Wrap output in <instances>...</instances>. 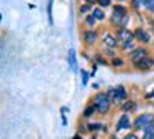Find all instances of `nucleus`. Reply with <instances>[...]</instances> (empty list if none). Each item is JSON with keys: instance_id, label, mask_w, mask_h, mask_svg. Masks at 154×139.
I'll list each match as a JSON object with an SVG mask.
<instances>
[{"instance_id": "c756f323", "label": "nucleus", "mask_w": 154, "mask_h": 139, "mask_svg": "<svg viewBox=\"0 0 154 139\" xmlns=\"http://www.w3.org/2000/svg\"><path fill=\"white\" fill-rule=\"evenodd\" d=\"M123 139H139V137H137V136H136L134 133H130V134H126V136H125Z\"/></svg>"}, {"instance_id": "e433bc0d", "label": "nucleus", "mask_w": 154, "mask_h": 139, "mask_svg": "<svg viewBox=\"0 0 154 139\" xmlns=\"http://www.w3.org/2000/svg\"><path fill=\"white\" fill-rule=\"evenodd\" d=\"M152 105H154V104H152Z\"/></svg>"}, {"instance_id": "f257e3e1", "label": "nucleus", "mask_w": 154, "mask_h": 139, "mask_svg": "<svg viewBox=\"0 0 154 139\" xmlns=\"http://www.w3.org/2000/svg\"><path fill=\"white\" fill-rule=\"evenodd\" d=\"M130 22V14H128V8L125 5H114L112 6V14L109 17V23L114 28H122L126 27Z\"/></svg>"}, {"instance_id": "72a5a7b5", "label": "nucleus", "mask_w": 154, "mask_h": 139, "mask_svg": "<svg viewBox=\"0 0 154 139\" xmlns=\"http://www.w3.org/2000/svg\"><path fill=\"white\" fill-rule=\"evenodd\" d=\"M111 139H119V137H117V136H112V137H111Z\"/></svg>"}, {"instance_id": "ddd939ff", "label": "nucleus", "mask_w": 154, "mask_h": 139, "mask_svg": "<svg viewBox=\"0 0 154 139\" xmlns=\"http://www.w3.org/2000/svg\"><path fill=\"white\" fill-rule=\"evenodd\" d=\"M68 65L72 71H77V57H75V51L72 48H69V51H68Z\"/></svg>"}, {"instance_id": "c9c22d12", "label": "nucleus", "mask_w": 154, "mask_h": 139, "mask_svg": "<svg viewBox=\"0 0 154 139\" xmlns=\"http://www.w3.org/2000/svg\"><path fill=\"white\" fill-rule=\"evenodd\" d=\"M117 2H123V0H117Z\"/></svg>"}, {"instance_id": "f8f14e48", "label": "nucleus", "mask_w": 154, "mask_h": 139, "mask_svg": "<svg viewBox=\"0 0 154 139\" xmlns=\"http://www.w3.org/2000/svg\"><path fill=\"white\" fill-rule=\"evenodd\" d=\"M136 108H137V104L134 102V100H131V99H130V100L126 99L125 102L120 105V110H122L123 113H131V111H134Z\"/></svg>"}, {"instance_id": "c85d7f7f", "label": "nucleus", "mask_w": 154, "mask_h": 139, "mask_svg": "<svg viewBox=\"0 0 154 139\" xmlns=\"http://www.w3.org/2000/svg\"><path fill=\"white\" fill-rule=\"evenodd\" d=\"M85 131H89L88 127H85V125H80V127H79V133L82 134V133H85Z\"/></svg>"}, {"instance_id": "bb28decb", "label": "nucleus", "mask_w": 154, "mask_h": 139, "mask_svg": "<svg viewBox=\"0 0 154 139\" xmlns=\"http://www.w3.org/2000/svg\"><path fill=\"white\" fill-rule=\"evenodd\" d=\"M111 5H112V0H99V2H97V6L103 8V9L109 8Z\"/></svg>"}, {"instance_id": "393cba45", "label": "nucleus", "mask_w": 154, "mask_h": 139, "mask_svg": "<svg viewBox=\"0 0 154 139\" xmlns=\"http://www.w3.org/2000/svg\"><path fill=\"white\" fill-rule=\"evenodd\" d=\"M130 5L134 11H139L140 6H143V0H130Z\"/></svg>"}, {"instance_id": "0eeeda50", "label": "nucleus", "mask_w": 154, "mask_h": 139, "mask_svg": "<svg viewBox=\"0 0 154 139\" xmlns=\"http://www.w3.org/2000/svg\"><path fill=\"white\" fill-rule=\"evenodd\" d=\"M134 37H136V42H140L142 45H149L151 40H152V36L148 30L139 27L134 30Z\"/></svg>"}, {"instance_id": "f03ea898", "label": "nucleus", "mask_w": 154, "mask_h": 139, "mask_svg": "<svg viewBox=\"0 0 154 139\" xmlns=\"http://www.w3.org/2000/svg\"><path fill=\"white\" fill-rule=\"evenodd\" d=\"M93 104H94L97 113H100V115H106V113H109L111 105H112V102H111V99L108 97L106 91H105V93H103V91L96 93V94L93 96Z\"/></svg>"}, {"instance_id": "473e14b6", "label": "nucleus", "mask_w": 154, "mask_h": 139, "mask_svg": "<svg viewBox=\"0 0 154 139\" xmlns=\"http://www.w3.org/2000/svg\"><path fill=\"white\" fill-rule=\"evenodd\" d=\"M72 139H82V134H75Z\"/></svg>"}, {"instance_id": "4c0bfd02", "label": "nucleus", "mask_w": 154, "mask_h": 139, "mask_svg": "<svg viewBox=\"0 0 154 139\" xmlns=\"http://www.w3.org/2000/svg\"><path fill=\"white\" fill-rule=\"evenodd\" d=\"M142 139H143V137H142Z\"/></svg>"}, {"instance_id": "7c9ffc66", "label": "nucleus", "mask_w": 154, "mask_h": 139, "mask_svg": "<svg viewBox=\"0 0 154 139\" xmlns=\"http://www.w3.org/2000/svg\"><path fill=\"white\" fill-rule=\"evenodd\" d=\"M145 97H146V99H152V97H154V88H152V90H151L149 93H146V94H145Z\"/></svg>"}, {"instance_id": "a878e982", "label": "nucleus", "mask_w": 154, "mask_h": 139, "mask_svg": "<svg viewBox=\"0 0 154 139\" xmlns=\"http://www.w3.org/2000/svg\"><path fill=\"white\" fill-rule=\"evenodd\" d=\"M80 76H82V84L86 85L88 81H89V77H91V73H88L86 70H80Z\"/></svg>"}, {"instance_id": "4468645a", "label": "nucleus", "mask_w": 154, "mask_h": 139, "mask_svg": "<svg viewBox=\"0 0 154 139\" xmlns=\"http://www.w3.org/2000/svg\"><path fill=\"white\" fill-rule=\"evenodd\" d=\"M91 14L97 19V22H103V20L106 19V14H105L103 8H100V6H94L93 11H91Z\"/></svg>"}, {"instance_id": "6e6552de", "label": "nucleus", "mask_w": 154, "mask_h": 139, "mask_svg": "<svg viewBox=\"0 0 154 139\" xmlns=\"http://www.w3.org/2000/svg\"><path fill=\"white\" fill-rule=\"evenodd\" d=\"M149 124H154V116L152 115H142V116H137L136 121L133 122V128L134 130H143L146 125Z\"/></svg>"}, {"instance_id": "cd10ccee", "label": "nucleus", "mask_w": 154, "mask_h": 139, "mask_svg": "<svg viewBox=\"0 0 154 139\" xmlns=\"http://www.w3.org/2000/svg\"><path fill=\"white\" fill-rule=\"evenodd\" d=\"M103 53L109 57V59H112V57H116L117 56V53H116V49H111V48H105L103 46Z\"/></svg>"}, {"instance_id": "2eb2a0df", "label": "nucleus", "mask_w": 154, "mask_h": 139, "mask_svg": "<svg viewBox=\"0 0 154 139\" xmlns=\"http://www.w3.org/2000/svg\"><path fill=\"white\" fill-rule=\"evenodd\" d=\"M109 65H111L112 68H116V70H119V68H123V67H125V60H123L122 57H119V56H116V57H112V59L109 60Z\"/></svg>"}, {"instance_id": "20e7f679", "label": "nucleus", "mask_w": 154, "mask_h": 139, "mask_svg": "<svg viewBox=\"0 0 154 139\" xmlns=\"http://www.w3.org/2000/svg\"><path fill=\"white\" fill-rule=\"evenodd\" d=\"M99 40H100V34H99L97 30L89 28V30L82 31V42H83L85 46H94Z\"/></svg>"}, {"instance_id": "412c9836", "label": "nucleus", "mask_w": 154, "mask_h": 139, "mask_svg": "<svg viewBox=\"0 0 154 139\" xmlns=\"http://www.w3.org/2000/svg\"><path fill=\"white\" fill-rule=\"evenodd\" d=\"M86 127H88V130H89V131L96 133V131H99V130H103L105 125H103V124H99V122H94V124H88Z\"/></svg>"}, {"instance_id": "9d476101", "label": "nucleus", "mask_w": 154, "mask_h": 139, "mask_svg": "<svg viewBox=\"0 0 154 139\" xmlns=\"http://www.w3.org/2000/svg\"><path fill=\"white\" fill-rule=\"evenodd\" d=\"M137 71H149L154 68V59L151 56H146L145 59H142L140 62H137V64L133 65Z\"/></svg>"}, {"instance_id": "39448f33", "label": "nucleus", "mask_w": 154, "mask_h": 139, "mask_svg": "<svg viewBox=\"0 0 154 139\" xmlns=\"http://www.w3.org/2000/svg\"><path fill=\"white\" fill-rule=\"evenodd\" d=\"M146 56H149V51L145 46H136L134 49H131V51L128 53V59H130V62L133 65L137 64V62H140L142 59H145Z\"/></svg>"}, {"instance_id": "9b49d317", "label": "nucleus", "mask_w": 154, "mask_h": 139, "mask_svg": "<svg viewBox=\"0 0 154 139\" xmlns=\"http://www.w3.org/2000/svg\"><path fill=\"white\" fill-rule=\"evenodd\" d=\"M130 128H133V122L130 119V115H128V113H123V115L119 118V121H117L116 130L120 131V130H130Z\"/></svg>"}, {"instance_id": "7ed1b4c3", "label": "nucleus", "mask_w": 154, "mask_h": 139, "mask_svg": "<svg viewBox=\"0 0 154 139\" xmlns=\"http://www.w3.org/2000/svg\"><path fill=\"white\" fill-rule=\"evenodd\" d=\"M106 94L111 99L112 105H117V104L122 105L125 100L128 99V90H126V87H123V85H116V87L108 88Z\"/></svg>"}, {"instance_id": "1a4fd4ad", "label": "nucleus", "mask_w": 154, "mask_h": 139, "mask_svg": "<svg viewBox=\"0 0 154 139\" xmlns=\"http://www.w3.org/2000/svg\"><path fill=\"white\" fill-rule=\"evenodd\" d=\"M102 45L105 48H111V49H116L120 46V42L117 40L116 34H111V33H105L102 36Z\"/></svg>"}, {"instance_id": "f704fd0d", "label": "nucleus", "mask_w": 154, "mask_h": 139, "mask_svg": "<svg viewBox=\"0 0 154 139\" xmlns=\"http://www.w3.org/2000/svg\"><path fill=\"white\" fill-rule=\"evenodd\" d=\"M91 139H97V137H96V136H93V137H91Z\"/></svg>"}, {"instance_id": "b1692460", "label": "nucleus", "mask_w": 154, "mask_h": 139, "mask_svg": "<svg viewBox=\"0 0 154 139\" xmlns=\"http://www.w3.org/2000/svg\"><path fill=\"white\" fill-rule=\"evenodd\" d=\"M53 3H54V0H48V20H49V25L54 23V20H53Z\"/></svg>"}, {"instance_id": "a211bd4d", "label": "nucleus", "mask_w": 154, "mask_h": 139, "mask_svg": "<svg viewBox=\"0 0 154 139\" xmlns=\"http://www.w3.org/2000/svg\"><path fill=\"white\" fill-rule=\"evenodd\" d=\"M93 62H96L97 65H103V67H106L109 64V62L103 57V54H102V53H96L94 57H93Z\"/></svg>"}, {"instance_id": "aec40b11", "label": "nucleus", "mask_w": 154, "mask_h": 139, "mask_svg": "<svg viewBox=\"0 0 154 139\" xmlns=\"http://www.w3.org/2000/svg\"><path fill=\"white\" fill-rule=\"evenodd\" d=\"M93 5H89V3H83V5H80L79 6V16H85V14H88V12H91L93 11Z\"/></svg>"}, {"instance_id": "2f4dec72", "label": "nucleus", "mask_w": 154, "mask_h": 139, "mask_svg": "<svg viewBox=\"0 0 154 139\" xmlns=\"http://www.w3.org/2000/svg\"><path fill=\"white\" fill-rule=\"evenodd\" d=\"M85 3H89V5H97V2L99 0H83Z\"/></svg>"}, {"instance_id": "5701e85b", "label": "nucleus", "mask_w": 154, "mask_h": 139, "mask_svg": "<svg viewBox=\"0 0 154 139\" xmlns=\"http://www.w3.org/2000/svg\"><path fill=\"white\" fill-rule=\"evenodd\" d=\"M143 8L151 12V14H154V0H143Z\"/></svg>"}, {"instance_id": "423d86ee", "label": "nucleus", "mask_w": 154, "mask_h": 139, "mask_svg": "<svg viewBox=\"0 0 154 139\" xmlns=\"http://www.w3.org/2000/svg\"><path fill=\"white\" fill-rule=\"evenodd\" d=\"M116 37H117V40L120 42V45H122L123 42L136 40V37H134V31H131L130 28H126V27L116 28Z\"/></svg>"}, {"instance_id": "6ab92c4d", "label": "nucleus", "mask_w": 154, "mask_h": 139, "mask_svg": "<svg viewBox=\"0 0 154 139\" xmlns=\"http://www.w3.org/2000/svg\"><path fill=\"white\" fill-rule=\"evenodd\" d=\"M83 22H85V25H86L88 28H94V25L97 23V19H96V17H94L93 14H86V16H85V20H83Z\"/></svg>"}, {"instance_id": "f3484780", "label": "nucleus", "mask_w": 154, "mask_h": 139, "mask_svg": "<svg viewBox=\"0 0 154 139\" xmlns=\"http://www.w3.org/2000/svg\"><path fill=\"white\" fill-rule=\"evenodd\" d=\"M142 131H143V139H154V124L146 125Z\"/></svg>"}, {"instance_id": "4be33fe9", "label": "nucleus", "mask_w": 154, "mask_h": 139, "mask_svg": "<svg viewBox=\"0 0 154 139\" xmlns=\"http://www.w3.org/2000/svg\"><path fill=\"white\" fill-rule=\"evenodd\" d=\"M120 48L123 49V51H131V49L136 48V40H130V42H123L120 45Z\"/></svg>"}, {"instance_id": "dca6fc26", "label": "nucleus", "mask_w": 154, "mask_h": 139, "mask_svg": "<svg viewBox=\"0 0 154 139\" xmlns=\"http://www.w3.org/2000/svg\"><path fill=\"white\" fill-rule=\"evenodd\" d=\"M97 110H96V107H94V104L91 102V104H88L86 107H85V110H83V118L85 119H89V118H91V116H94V113H96Z\"/></svg>"}]
</instances>
